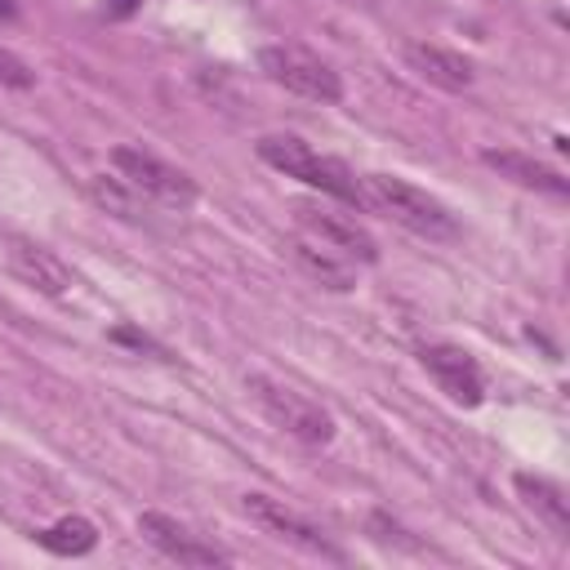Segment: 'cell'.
<instances>
[{
	"mask_svg": "<svg viewBox=\"0 0 570 570\" xmlns=\"http://www.w3.org/2000/svg\"><path fill=\"white\" fill-rule=\"evenodd\" d=\"M356 191H361L365 209L401 223L414 236H428V240H454L459 236L454 214L436 196H428L423 187H414L396 174H365V178H356Z\"/></svg>",
	"mask_w": 570,
	"mask_h": 570,
	"instance_id": "6da1fadb",
	"label": "cell"
},
{
	"mask_svg": "<svg viewBox=\"0 0 570 570\" xmlns=\"http://www.w3.org/2000/svg\"><path fill=\"white\" fill-rule=\"evenodd\" d=\"M254 151H258V160H267V165L281 169L285 178H298V183H307V187H316V191H325V196H334V200H343V205H361L356 174H352L343 160L321 156V151L307 147L303 138H294V134H267V138L254 142Z\"/></svg>",
	"mask_w": 570,
	"mask_h": 570,
	"instance_id": "7a4b0ae2",
	"label": "cell"
},
{
	"mask_svg": "<svg viewBox=\"0 0 570 570\" xmlns=\"http://www.w3.org/2000/svg\"><path fill=\"white\" fill-rule=\"evenodd\" d=\"M245 392H249L254 405H258L281 432H289L294 441H303V445H312V450H321V445L334 441V419H330V410H325L321 401L303 396L298 387H289V383H281V379H272V374H249V379H245Z\"/></svg>",
	"mask_w": 570,
	"mask_h": 570,
	"instance_id": "3957f363",
	"label": "cell"
},
{
	"mask_svg": "<svg viewBox=\"0 0 570 570\" xmlns=\"http://www.w3.org/2000/svg\"><path fill=\"white\" fill-rule=\"evenodd\" d=\"M258 71L272 85L289 89L298 98H312V102H338L343 98L338 71L325 58H316L312 49H298V45H267V49H258Z\"/></svg>",
	"mask_w": 570,
	"mask_h": 570,
	"instance_id": "277c9868",
	"label": "cell"
},
{
	"mask_svg": "<svg viewBox=\"0 0 570 570\" xmlns=\"http://www.w3.org/2000/svg\"><path fill=\"white\" fill-rule=\"evenodd\" d=\"M111 165L120 169V178H125L134 191H142V196H151V200H160V205L187 209V205L196 200L191 174L174 169L169 160H160V156H151V151H142V147H116V151H111Z\"/></svg>",
	"mask_w": 570,
	"mask_h": 570,
	"instance_id": "5b68a950",
	"label": "cell"
},
{
	"mask_svg": "<svg viewBox=\"0 0 570 570\" xmlns=\"http://www.w3.org/2000/svg\"><path fill=\"white\" fill-rule=\"evenodd\" d=\"M294 223H298V232H303L307 240L325 245L330 254H338V258H347V263H374V258H379L374 236H370L356 218H347V214H338V209L298 200V205H294Z\"/></svg>",
	"mask_w": 570,
	"mask_h": 570,
	"instance_id": "8992f818",
	"label": "cell"
},
{
	"mask_svg": "<svg viewBox=\"0 0 570 570\" xmlns=\"http://www.w3.org/2000/svg\"><path fill=\"white\" fill-rule=\"evenodd\" d=\"M419 365L432 374V383L463 410H476L485 401V379H481V365L472 361L468 347H454V343H423L419 347Z\"/></svg>",
	"mask_w": 570,
	"mask_h": 570,
	"instance_id": "52a82bcc",
	"label": "cell"
},
{
	"mask_svg": "<svg viewBox=\"0 0 570 570\" xmlns=\"http://www.w3.org/2000/svg\"><path fill=\"white\" fill-rule=\"evenodd\" d=\"M4 263H9V272L22 285H31L45 298H67L76 289L71 267L53 249H45L40 240H31V236H4Z\"/></svg>",
	"mask_w": 570,
	"mask_h": 570,
	"instance_id": "ba28073f",
	"label": "cell"
},
{
	"mask_svg": "<svg viewBox=\"0 0 570 570\" xmlns=\"http://www.w3.org/2000/svg\"><path fill=\"white\" fill-rule=\"evenodd\" d=\"M240 508L249 512V521L254 525H263L267 534H276V539H285V543H294V548H303V552H312V557H330V561H338L343 552L307 521V517H298L294 508H285L281 499H272V494H258V490H249L245 499H240Z\"/></svg>",
	"mask_w": 570,
	"mask_h": 570,
	"instance_id": "9c48e42d",
	"label": "cell"
},
{
	"mask_svg": "<svg viewBox=\"0 0 570 570\" xmlns=\"http://www.w3.org/2000/svg\"><path fill=\"white\" fill-rule=\"evenodd\" d=\"M138 534H142L156 552H165L169 561H178V566H227V561H232L223 548L205 543L200 534H191L183 521H174V517H165V512H142V517H138Z\"/></svg>",
	"mask_w": 570,
	"mask_h": 570,
	"instance_id": "30bf717a",
	"label": "cell"
},
{
	"mask_svg": "<svg viewBox=\"0 0 570 570\" xmlns=\"http://www.w3.org/2000/svg\"><path fill=\"white\" fill-rule=\"evenodd\" d=\"M405 62L419 80L445 89V94H463L472 85V62L445 45H428V40H410L405 45Z\"/></svg>",
	"mask_w": 570,
	"mask_h": 570,
	"instance_id": "8fae6325",
	"label": "cell"
},
{
	"mask_svg": "<svg viewBox=\"0 0 570 570\" xmlns=\"http://www.w3.org/2000/svg\"><path fill=\"white\" fill-rule=\"evenodd\" d=\"M481 160L490 165V169H499L503 178H512V183H521V187H534V191H543V196H557V200H566L570 196V178H561L557 169H548L543 160H534V156H525V151H481Z\"/></svg>",
	"mask_w": 570,
	"mask_h": 570,
	"instance_id": "7c38bea8",
	"label": "cell"
},
{
	"mask_svg": "<svg viewBox=\"0 0 570 570\" xmlns=\"http://www.w3.org/2000/svg\"><path fill=\"white\" fill-rule=\"evenodd\" d=\"M517 494L525 499V508L552 530V534H570V499H566V490L557 485V481H548V476H534V472H517Z\"/></svg>",
	"mask_w": 570,
	"mask_h": 570,
	"instance_id": "4fadbf2b",
	"label": "cell"
},
{
	"mask_svg": "<svg viewBox=\"0 0 570 570\" xmlns=\"http://www.w3.org/2000/svg\"><path fill=\"white\" fill-rule=\"evenodd\" d=\"M31 539H36L45 552H53V557H85V552H94V548H98V525H94L89 517L67 512V517H58L53 525L36 530Z\"/></svg>",
	"mask_w": 570,
	"mask_h": 570,
	"instance_id": "5bb4252c",
	"label": "cell"
},
{
	"mask_svg": "<svg viewBox=\"0 0 570 570\" xmlns=\"http://www.w3.org/2000/svg\"><path fill=\"white\" fill-rule=\"evenodd\" d=\"M289 254H294V258H298V267H303V272H312L321 285H330V289H352V267H347V258L330 254L325 245H316V240L298 236V240L289 245Z\"/></svg>",
	"mask_w": 570,
	"mask_h": 570,
	"instance_id": "9a60e30c",
	"label": "cell"
},
{
	"mask_svg": "<svg viewBox=\"0 0 570 570\" xmlns=\"http://www.w3.org/2000/svg\"><path fill=\"white\" fill-rule=\"evenodd\" d=\"M0 85L4 89H31L36 85V71L13 49H4V45H0Z\"/></svg>",
	"mask_w": 570,
	"mask_h": 570,
	"instance_id": "2e32d148",
	"label": "cell"
},
{
	"mask_svg": "<svg viewBox=\"0 0 570 570\" xmlns=\"http://www.w3.org/2000/svg\"><path fill=\"white\" fill-rule=\"evenodd\" d=\"M142 9V0H102V13L107 18H129V13H138Z\"/></svg>",
	"mask_w": 570,
	"mask_h": 570,
	"instance_id": "e0dca14e",
	"label": "cell"
},
{
	"mask_svg": "<svg viewBox=\"0 0 570 570\" xmlns=\"http://www.w3.org/2000/svg\"><path fill=\"white\" fill-rule=\"evenodd\" d=\"M0 18H13V0H0Z\"/></svg>",
	"mask_w": 570,
	"mask_h": 570,
	"instance_id": "ac0fdd59",
	"label": "cell"
}]
</instances>
